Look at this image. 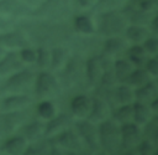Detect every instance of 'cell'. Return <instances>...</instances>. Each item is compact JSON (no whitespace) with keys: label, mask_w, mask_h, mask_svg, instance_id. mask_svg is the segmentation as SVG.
Masks as SVG:
<instances>
[{"label":"cell","mask_w":158,"mask_h":155,"mask_svg":"<svg viewBox=\"0 0 158 155\" xmlns=\"http://www.w3.org/2000/svg\"><path fill=\"white\" fill-rule=\"evenodd\" d=\"M143 68L146 69V72L152 78H156L157 74H158V61H157V57L156 56H148V58L146 60V62L143 64Z\"/></svg>","instance_id":"obj_38"},{"label":"cell","mask_w":158,"mask_h":155,"mask_svg":"<svg viewBox=\"0 0 158 155\" xmlns=\"http://www.w3.org/2000/svg\"><path fill=\"white\" fill-rule=\"evenodd\" d=\"M6 52H7V51H6L4 47H1V46H0V58H1V57H2V56L6 53Z\"/></svg>","instance_id":"obj_41"},{"label":"cell","mask_w":158,"mask_h":155,"mask_svg":"<svg viewBox=\"0 0 158 155\" xmlns=\"http://www.w3.org/2000/svg\"><path fill=\"white\" fill-rule=\"evenodd\" d=\"M9 22H10V19H7V17H5V16H2L0 14V31L5 30L7 27V25H9Z\"/></svg>","instance_id":"obj_40"},{"label":"cell","mask_w":158,"mask_h":155,"mask_svg":"<svg viewBox=\"0 0 158 155\" xmlns=\"http://www.w3.org/2000/svg\"><path fill=\"white\" fill-rule=\"evenodd\" d=\"M53 143L63 150H68L72 153L79 151L81 149V140L75 130H72L69 128L59 131L57 135L53 136Z\"/></svg>","instance_id":"obj_8"},{"label":"cell","mask_w":158,"mask_h":155,"mask_svg":"<svg viewBox=\"0 0 158 155\" xmlns=\"http://www.w3.org/2000/svg\"><path fill=\"white\" fill-rule=\"evenodd\" d=\"M68 5V0H43L38 7H36L32 12L42 16H52L64 12L65 6Z\"/></svg>","instance_id":"obj_16"},{"label":"cell","mask_w":158,"mask_h":155,"mask_svg":"<svg viewBox=\"0 0 158 155\" xmlns=\"http://www.w3.org/2000/svg\"><path fill=\"white\" fill-rule=\"evenodd\" d=\"M111 118L118 124L132 120V103L118 104L114 110H111Z\"/></svg>","instance_id":"obj_29"},{"label":"cell","mask_w":158,"mask_h":155,"mask_svg":"<svg viewBox=\"0 0 158 155\" xmlns=\"http://www.w3.org/2000/svg\"><path fill=\"white\" fill-rule=\"evenodd\" d=\"M19 56L23 64H35L36 62V48H32L30 45L19 50Z\"/></svg>","instance_id":"obj_36"},{"label":"cell","mask_w":158,"mask_h":155,"mask_svg":"<svg viewBox=\"0 0 158 155\" xmlns=\"http://www.w3.org/2000/svg\"><path fill=\"white\" fill-rule=\"evenodd\" d=\"M44 126H46V123H43L41 120H33L23 128L22 136H25L28 143L38 141L42 135H44Z\"/></svg>","instance_id":"obj_25"},{"label":"cell","mask_w":158,"mask_h":155,"mask_svg":"<svg viewBox=\"0 0 158 155\" xmlns=\"http://www.w3.org/2000/svg\"><path fill=\"white\" fill-rule=\"evenodd\" d=\"M126 53H127V60L131 62L133 67H143L146 60L148 58V55L141 43H132L127 48Z\"/></svg>","instance_id":"obj_22"},{"label":"cell","mask_w":158,"mask_h":155,"mask_svg":"<svg viewBox=\"0 0 158 155\" xmlns=\"http://www.w3.org/2000/svg\"><path fill=\"white\" fill-rule=\"evenodd\" d=\"M27 145H28V141L26 140L25 136L15 135V136L7 138L2 143L1 150L6 154H10V155H20V154H25Z\"/></svg>","instance_id":"obj_17"},{"label":"cell","mask_w":158,"mask_h":155,"mask_svg":"<svg viewBox=\"0 0 158 155\" xmlns=\"http://www.w3.org/2000/svg\"><path fill=\"white\" fill-rule=\"evenodd\" d=\"M32 99L25 93H10L9 95L0 99V112L11 113V112H22L30 107Z\"/></svg>","instance_id":"obj_7"},{"label":"cell","mask_w":158,"mask_h":155,"mask_svg":"<svg viewBox=\"0 0 158 155\" xmlns=\"http://www.w3.org/2000/svg\"><path fill=\"white\" fill-rule=\"evenodd\" d=\"M35 74L32 71L27 68H21L10 76H7V81L5 83L4 89L10 93H22L23 91L28 89V87H33Z\"/></svg>","instance_id":"obj_5"},{"label":"cell","mask_w":158,"mask_h":155,"mask_svg":"<svg viewBox=\"0 0 158 155\" xmlns=\"http://www.w3.org/2000/svg\"><path fill=\"white\" fill-rule=\"evenodd\" d=\"M128 25L127 15L123 10H109L100 14V21L96 25V31H100L106 37L121 35Z\"/></svg>","instance_id":"obj_2"},{"label":"cell","mask_w":158,"mask_h":155,"mask_svg":"<svg viewBox=\"0 0 158 155\" xmlns=\"http://www.w3.org/2000/svg\"><path fill=\"white\" fill-rule=\"evenodd\" d=\"M58 89H59V82L52 72L47 69H42L35 76L33 92L38 98L41 99L51 98L57 93Z\"/></svg>","instance_id":"obj_3"},{"label":"cell","mask_w":158,"mask_h":155,"mask_svg":"<svg viewBox=\"0 0 158 155\" xmlns=\"http://www.w3.org/2000/svg\"><path fill=\"white\" fill-rule=\"evenodd\" d=\"M22 67L23 62L19 56V51H7L0 58V76H10Z\"/></svg>","instance_id":"obj_11"},{"label":"cell","mask_w":158,"mask_h":155,"mask_svg":"<svg viewBox=\"0 0 158 155\" xmlns=\"http://www.w3.org/2000/svg\"><path fill=\"white\" fill-rule=\"evenodd\" d=\"M120 133H121V148L132 151L142 139V129L135 122H126L120 124Z\"/></svg>","instance_id":"obj_6"},{"label":"cell","mask_w":158,"mask_h":155,"mask_svg":"<svg viewBox=\"0 0 158 155\" xmlns=\"http://www.w3.org/2000/svg\"><path fill=\"white\" fill-rule=\"evenodd\" d=\"M98 133H99V144L100 148L105 151L114 154L121 148V133L120 124L115 122L112 118H107L100 123H98Z\"/></svg>","instance_id":"obj_1"},{"label":"cell","mask_w":158,"mask_h":155,"mask_svg":"<svg viewBox=\"0 0 158 155\" xmlns=\"http://www.w3.org/2000/svg\"><path fill=\"white\" fill-rule=\"evenodd\" d=\"M69 107L72 114L78 119L88 118L91 108V98L88 97L86 94H77L72 98Z\"/></svg>","instance_id":"obj_14"},{"label":"cell","mask_w":158,"mask_h":155,"mask_svg":"<svg viewBox=\"0 0 158 155\" xmlns=\"http://www.w3.org/2000/svg\"><path fill=\"white\" fill-rule=\"evenodd\" d=\"M142 47L147 52L148 56H157L158 52V38L156 33H151L142 43Z\"/></svg>","instance_id":"obj_35"},{"label":"cell","mask_w":158,"mask_h":155,"mask_svg":"<svg viewBox=\"0 0 158 155\" xmlns=\"http://www.w3.org/2000/svg\"><path fill=\"white\" fill-rule=\"evenodd\" d=\"M85 72L88 81L91 86H96L100 83L102 72H104V63H102V56H93L88 58L85 63Z\"/></svg>","instance_id":"obj_13"},{"label":"cell","mask_w":158,"mask_h":155,"mask_svg":"<svg viewBox=\"0 0 158 155\" xmlns=\"http://www.w3.org/2000/svg\"><path fill=\"white\" fill-rule=\"evenodd\" d=\"M73 26H74V30L81 35H93L94 32H96L95 21L89 15H85V14L77 15L73 19Z\"/></svg>","instance_id":"obj_21"},{"label":"cell","mask_w":158,"mask_h":155,"mask_svg":"<svg viewBox=\"0 0 158 155\" xmlns=\"http://www.w3.org/2000/svg\"><path fill=\"white\" fill-rule=\"evenodd\" d=\"M28 38L19 31L0 32V46L6 51H19L20 48L28 46Z\"/></svg>","instance_id":"obj_9"},{"label":"cell","mask_w":158,"mask_h":155,"mask_svg":"<svg viewBox=\"0 0 158 155\" xmlns=\"http://www.w3.org/2000/svg\"><path fill=\"white\" fill-rule=\"evenodd\" d=\"M31 12H32V9H30L21 0H1L0 1V14L7 19L22 16Z\"/></svg>","instance_id":"obj_10"},{"label":"cell","mask_w":158,"mask_h":155,"mask_svg":"<svg viewBox=\"0 0 158 155\" xmlns=\"http://www.w3.org/2000/svg\"><path fill=\"white\" fill-rule=\"evenodd\" d=\"M49 63H51V50L46 48V47L36 48L35 64H37L41 69H47V68H49Z\"/></svg>","instance_id":"obj_33"},{"label":"cell","mask_w":158,"mask_h":155,"mask_svg":"<svg viewBox=\"0 0 158 155\" xmlns=\"http://www.w3.org/2000/svg\"><path fill=\"white\" fill-rule=\"evenodd\" d=\"M142 136L153 141L154 144H157V139H158V118H157V114H153L151 117V119L143 125Z\"/></svg>","instance_id":"obj_31"},{"label":"cell","mask_w":158,"mask_h":155,"mask_svg":"<svg viewBox=\"0 0 158 155\" xmlns=\"http://www.w3.org/2000/svg\"><path fill=\"white\" fill-rule=\"evenodd\" d=\"M154 98H157V84H156L154 78L142 84L141 87L135 88V100L148 104Z\"/></svg>","instance_id":"obj_20"},{"label":"cell","mask_w":158,"mask_h":155,"mask_svg":"<svg viewBox=\"0 0 158 155\" xmlns=\"http://www.w3.org/2000/svg\"><path fill=\"white\" fill-rule=\"evenodd\" d=\"M70 122H72V118L69 117V114L57 113L54 117H52L51 119L47 120L46 126H44V135H47V136L57 135L59 131L67 129L68 125L70 124Z\"/></svg>","instance_id":"obj_15"},{"label":"cell","mask_w":158,"mask_h":155,"mask_svg":"<svg viewBox=\"0 0 158 155\" xmlns=\"http://www.w3.org/2000/svg\"><path fill=\"white\" fill-rule=\"evenodd\" d=\"M156 145L157 144H154L153 141L142 136V139L139 140V143L135 148V151H137L141 155H148V154H152V153L156 151Z\"/></svg>","instance_id":"obj_37"},{"label":"cell","mask_w":158,"mask_h":155,"mask_svg":"<svg viewBox=\"0 0 158 155\" xmlns=\"http://www.w3.org/2000/svg\"><path fill=\"white\" fill-rule=\"evenodd\" d=\"M75 1L81 9H91L95 7L98 0H75Z\"/></svg>","instance_id":"obj_39"},{"label":"cell","mask_w":158,"mask_h":155,"mask_svg":"<svg viewBox=\"0 0 158 155\" xmlns=\"http://www.w3.org/2000/svg\"><path fill=\"white\" fill-rule=\"evenodd\" d=\"M151 79H152V77L146 72V69L143 67H133L123 83L128 84L130 87H132L135 89V88L141 87L142 84L147 83Z\"/></svg>","instance_id":"obj_23"},{"label":"cell","mask_w":158,"mask_h":155,"mask_svg":"<svg viewBox=\"0 0 158 155\" xmlns=\"http://www.w3.org/2000/svg\"><path fill=\"white\" fill-rule=\"evenodd\" d=\"M115 102L118 104H130L135 100V89L126 83H120L114 91Z\"/></svg>","instance_id":"obj_27"},{"label":"cell","mask_w":158,"mask_h":155,"mask_svg":"<svg viewBox=\"0 0 158 155\" xmlns=\"http://www.w3.org/2000/svg\"><path fill=\"white\" fill-rule=\"evenodd\" d=\"M126 38L131 41L132 43H142L149 35L151 31L144 25H137V24H128L123 31Z\"/></svg>","instance_id":"obj_19"},{"label":"cell","mask_w":158,"mask_h":155,"mask_svg":"<svg viewBox=\"0 0 158 155\" xmlns=\"http://www.w3.org/2000/svg\"><path fill=\"white\" fill-rule=\"evenodd\" d=\"M112 67H114L115 79L118 83H123L125 79L127 78V76L130 74V72L133 68V66L131 64V62L127 58H116V60H114Z\"/></svg>","instance_id":"obj_26"},{"label":"cell","mask_w":158,"mask_h":155,"mask_svg":"<svg viewBox=\"0 0 158 155\" xmlns=\"http://www.w3.org/2000/svg\"><path fill=\"white\" fill-rule=\"evenodd\" d=\"M111 115V108L110 104L101 99V98H91V108H90V113L88 115V119L94 122V123H100L107 118H110Z\"/></svg>","instance_id":"obj_12"},{"label":"cell","mask_w":158,"mask_h":155,"mask_svg":"<svg viewBox=\"0 0 158 155\" xmlns=\"http://www.w3.org/2000/svg\"><path fill=\"white\" fill-rule=\"evenodd\" d=\"M128 0H98L95 7L100 11H109V10H117L120 6H123Z\"/></svg>","instance_id":"obj_34"},{"label":"cell","mask_w":158,"mask_h":155,"mask_svg":"<svg viewBox=\"0 0 158 155\" xmlns=\"http://www.w3.org/2000/svg\"><path fill=\"white\" fill-rule=\"evenodd\" d=\"M126 48V42L118 36H109L104 42V55L112 57L121 53Z\"/></svg>","instance_id":"obj_24"},{"label":"cell","mask_w":158,"mask_h":155,"mask_svg":"<svg viewBox=\"0 0 158 155\" xmlns=\"http://www.w3.org/2000/svg\"><path fill=\"white\" fill-rule=\"evenodd\" d=\"M153 114H157V113H153L147 103L133 100V103H132V122H135L139 126H143L151 119V117Z\"/></svg>","instance_id":"obj_18"},{"label":"cell","mask_w":158,"mask_h":155,"mask_svg":"<svg viewBox=\"0 0 158 155\" xmlns=\"http://www.w3.org/2000/svg\"><path fill=\"white\" fill-rule=\"evenodd\" d=\"M75 131L79 135L81 143H84L91 151L100 149L98 124L89 120L88 118H81L75 122Z\"/></svg>","instance_id":"obj_4"},{"label":"cell","mask_w":158,"mask_h":155,"mask_svg":"<svg viewBox=\"0 0 158 155\" xmlns=\"http://www.w3.org/2000/svg\"><path fill=\"white\" fill-rule=\"evenodd\" d=\"M68 61V56H67V51L63 47H54L51 50V63L49 67L52 69H59L62 68Z\"/></svg>","instance_id":"obj_30"},{"label":"cell","mask_w":158,"mask_h":155,"mask_svg":"<svg viewBox=\"0 0 158 155\" xmlns=\"http://www.w3.org/2000/svg\"><path fill=\"white\" fill-rule=\"evenodd\" d=\"M36 112H37V115L42 120H48V119H51L52 117H54L58 113L56 104L49 98L41 99V102L36 107Z\"/></svg>","instance_id":"obj_28"},{"label":"cell","mask_w":158,"mask_h":155,"mask_svg":"<svg viewBox=\"0 0 158 155\" xmlns=\"http://www.w3.org/2000/svg\"><path fill=\"white\" fill-rule=\"evenodd\" d=\"M128 10L136 9V10H142L147 12H153L157 7L158 0H128Z\"/></svg>","instance_id":"obj_32"}]
</instances>
